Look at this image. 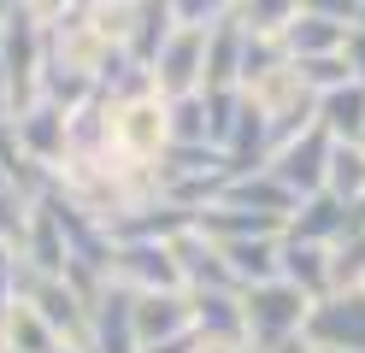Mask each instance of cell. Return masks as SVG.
<instances>
[{
  "mask_svg": "<svg viewBox=\"0 0 365 353\" xmlns=\"http://www.w3.org/2000/svg\"><path fill=\"white\" fill-rule=\"evenodd\" d=\"M153 65H159L153 77H159L165 94H177V101H182V94H195V77L207 71V30H177L165 47H159Z\"/></svg>",
  "mask_w": 365,
  "mask_h": 353,
  "instance_id": "obj_4",
  "label": "cell"
},
{
  "mask_svg": "<svg viewBox=\"0 0 365 353\" xmlns=\"http://www.w3.org/2000/svg\"><path fill=\"white\" fill-rule=\"evenodd\" d=\"M301 336L318 353H365V295H336L307 312Z\"/></svg>",
  "mask_w": 365,
  "mask_h": 353,
  "instance_id": "obj_2",
  "label": "cell"
},
{
  "mask_svg": "<svg viewBox=\"0 0 365 353\" xmlns=\"http://www.w3.org/2000/svg\"><path fill=\"white\" fill-rule=\"evenodd\" d=\"M271 353H318L307 336H289V342H277V347H271Z\"/></svg>",
  "mask_w": 365,
  "mask_h": 353,
  "instance_id": "obj_14",
  "label": "cell"
},
{
  "mask_svg": "<svg viewBox=\"0 0 365 353\" xmlns=\"http://www.w3.org/2000/svg\"><path fill=\"white\" fill-rule=\"evenodd\" d=\"M318 118H324V130H336V135H365V83H341V88H330V94H318Z\"/></svg>",
  "mask_w": 365,
  "mask_h": 353,
  "instance_id": "obj_7",
  "label": "cell"
},
{
  "mask_svg": "<svg viewBox=\"0 0 365 353\" xmlns=\"http://www.w3.org/2000/svg\"><path fill=\"white\" fill-rule=\"evenodd\" d=\"M294 18H301V0H247V36L289 30Z\"/></svg>",
  "mask_w": 365,
  "mask_h": 353,
  "instance_id": "obj_10",
  "label": "cell"
},
{
  "mask_svg": "<svg viewBox=\"0 0 365 353\" xmlns=\"http://www.w3.org/2000/svg\"><path fill=\"white\" fill-rule=\"evenodd\" d=\"M12 282H18V259L6 253V242H0V312L12 306V300H6V289H12Z\"/></svg>",
  "mask_w": 365,
  "mask_h": 353,
  "instance_id": "obj_13",
  "label": "cell"
},
{
  "mask_svg": "<svg viewBox=\"0 0 365 353\" xmlns=\"http://www.w3.org/2000/svg\"><path fill=\"white\" fill-rule=\"evenodd\" d=\"M6 235H24V200L0 183V242H6Z\"/></svg>",
  "mask_w": 365,
  "mask_h": 353,
  "instance_id": "obj_12",
  "label": "cell"
},
{
  "mask_svg": "<svg viewBox=\"0 0 365 353\" xmlns=\"http://www.w3.org/2000/svg\"><path fill=\"white\" fill-rule=\"evenodd\" d=\"M118 271H124V277H142V282H148V295H159V289L177 295V282H182L177 253H171V247H124Z\"/></svg>",
  "mask_w": 365,
  "mask_h": 353,
  "instance_id": "obj_8",
  "label": "cell"
},
{
  "mask_svg": "<svg viewBox=\"0 0 365 353\" xmlns=\"http://www.w3.org/2000/svg\"><path fill=\"white\" fill-rule=\"evenodd\" d=\"M0 353H65L59 347V336H53V324L36 312L30 300H18V306H6L0 312Z\"/></svg>",
  "mask_w": 365,
  "mask_h": 353,
  "instance_id": "obj_6",
  "label": "cell"
},
{
  "mask_svg": "<svg viewBox=\"0 0 365 353\" xmlns=\"http://www.w3.org/2000/svg\"><path fill=\"white\" fill-rule=\"evenodd\" d=\"M330 188L341 206H359L365 188V148H330Z\"/></svg>",
  "mask_w": 365,
  "mask_h": 353,
  "instance_id": "obj_9",
  "label": "cell"
},
{
  "mask_svg": "<svg viewBox=\"0 0 365 353\" xmlns=\"http://www.w3.org/2000/svg\"><path fill=\"white\" fill-rule=\"evenodd\" d=\"M65 353H88V347H65Z\"/></svg>",
  "mask_w": 365,
  "mask_h": 353,
  "instance_id": "obj_15",
  "label": "cell"
},
{
  "mask_svg": "<svg viewBox=\"0 0 365 353\" xmlns=\"http://www.w3.org/2000/svg\"><path fill=\"white\" fill-rule=\"evenodd\" d=\"M88 353H142L135 336V300L101 289V300L88 306Z\"/></svg>",
  "mask_w": 365,
  "mask_h": 353,
  "instance_id": "obj_3",
  "label": "cell"
},
{
  "mask_svg": "<svg viewBox=\"0 0 365 353\" xmlns=\"http://www.w3.org/2000/svg\"><path fill=\"white\" fill-rule=\"evenodd\" d=\"M230 6V0H171V12L182 18V30H212V18Z\"/></svg>",
  "mask_w": 365,
  "mask_h": 353,
  "instance_id": "obj_11",
  "label": "cell"
},
{
  "mask_svg": "<svg viewBox=\"0 0 365 353\" xmlns=\"http://www.w3.org/2000/svg\"><path fill=\"white\" fill-rule=\"evenodd\" d=\"M359 141H365V135H359Z\"/></svg>",
  "mask_w": 365,
  "mask_h": 353,
  "instance_id": "obj_16",
  "label": "cell"
},
{
  "mask_svg": "<svg viewBox=\"0 0 365 353\" xmlns=\"http://www.w3.org/2000/svg\"><path fill=\"white\" fill-rule=\"evenodd\" d=\"M307 295L301 289H289V282H254V289L242 295V324H247V342H259V353H271L277 342L289 336H301L307 329Z\"/></svg>",
  "mask_w": 365,
  "mask_h": 353,
  "instance_id": "obj_1",
  "label": "cell"
},
{
  "mask_svg": "<svg viewBox=\"0 0 365 353\" xmlns=\"http://www.w3.org/2000/svg\"><path fill=\"white\" fill-rule=\"evenodd\" d=\"M189 329H195V306H182L177 295H135V336H142V347L189 336Z\"/></svg>",
  "mask_w": 365,
  "mask_h": 353,
  "instance_id": "obj_5",
  "label": "cell"
}]
</instances>
